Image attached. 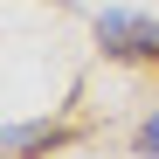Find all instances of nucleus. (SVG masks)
Instances as JSON below:
<instances>
[{"label": "nucleus", "mask_w": 159, "mask_h": 159, "mask_svg": "<svg viewBox=\"0 0 159 159\" xmlns=\"http://www.w3.org/2000/svg\"><path fill=\"white\" fill-rule=\"evenodd\" d=\"M139 152H159V111H152V118L139 125Z\"/></svg>", "instance_id": "2"}, {"label": "nucleus", "mask_w": 159, "mask_h": 159, "mask_svg": "<svg viewBox=\"0 0 159 159\" xmlns=\"http://www.w3.org/2000/svg\"><path fill=\"white\" fill-rule=\"evenodd\" d=\"M97 42L111 48V56H159V21L111 7V14H97Z\"/></svg>", "instance_id": "1"}]
</instances>
